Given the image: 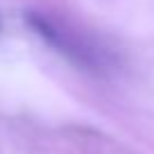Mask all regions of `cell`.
Wrapping results in <instances>:
<instances>
[{
	"label": "cell",
	"instance_id": "obj_1",
	"mask_svg": "<svg viewBox=\"0 0 154 154\" xmlns=\"http://www.w3.org/2000/svg\"><path fill=\"white\" fill-rule=\"evenodd\" d=\"M27 23L32 25V29L38 36L45 38L57 52L66 54L70 61L79 63V66H86V68H97L102 63L100 50L95 45H91V41H86L82 34L68 29L59 20L50 18V16H43V14H29Z\"/></svg>",
	"mask_w": 154,
	"mask_h": 154
}]
</instances>
